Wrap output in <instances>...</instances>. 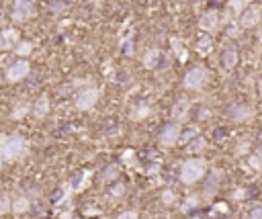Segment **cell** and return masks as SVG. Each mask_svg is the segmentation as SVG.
<instances>
[{
  "instance_id": "44dd1931",
  "label": "cell",
  "mask_w": 262,
  "mask_h": 219,
  "mask_svg": "<svg viewBox=\"0 0 262 219\" xmlns=\"http://www.w3.org/2000/svg\"><path fill=\"white\" fill-rule=\"evenodd\" d=\"M248 3H250V0H229V9H232L236 15H242L250 7Z\"/></svg>"
},
{
  "instance_id": "d6986e66",
  "label": "cell",
  "mask_w": 262,
  "mask_h": 219,
  "mask_svg": "<svg viewBox=\"0 0 262 219\" xmlns=\"http://www.w3.org/2000/svg\"><path fill=\"white\" fill-rule=\"evenodd\" d=\"M194 137H199V127H196V125H188V127L180 133V141H184V143L192 141Z\"/></svg>"
},
{
  "instance_id": "6da1fadb",
  "label": "cell",
  "mask_w": 262,
  "mask_h": 219,
  "mask_svg": "<svg viewBox=\"0 0 262 219\" xmlns=\"http://www.w3.org/2000/svg\"><path fill=\"white\" fill-rule=\"evenodd\" d=\"M27 150V143L21 135H5V133H0V156H3V160H17L21 158V156L25 154Z\"/></svg>"
},
{
  "instance_id": "e575fe53",
  "label": "cell",
  "mask_w": 262,
  "mask_h": 219,
  "mask_svg": "<svg viewBox=\"0 0 262 219\" xmlns=\"http://www.w3.org/2000/svg\"><path fill=\"white\" fill-rule=\"evenodd\" d=\"M172 43H174V45H176V55H178V59H180V61H184V57H186V55H184V53H182V47H180V43H178V41H176V39H174V41H172Z\"/></svg>"
},
{
  "instance_id": "836d02e7",
  "label": "cell",
  "mask_w": 262,
  "mask_h": 219,
  "mask_svg": "<svg viewBox=\"0 0 262 219\" xmlns=\"http://www.w3.org/2000/svg\"><path fill=\"white\" fill-rule=\"evenodd\" d=\"M227 211H229V207L225 203H215L213 205V213H227Z\"/></svg>"
},
{
  "instance_id": "4316f807",
  "label": "cell",
  "mask_w": 262,
  "mask_h": 219,
  "mask_svg": "<svg viewBox=\"0 0 262 219\" xmlns=\"http://www.w3.org/2000/svg\"><path fill=\"white\" fill-rule=\"evenodd\" d=\"M160 199H162V203H166V205H172V203L176 201V193H174V191H170V189H166V191H162Z\"/></svg>"
},
{
  "instance_id": "277c9868",
  "label": "cell",
  "mask_w": 262,
  "mask_h": 219,
  "mask_svg": "<svg viewBox=\"0 0 262 219\" xmlns=\"http://www.w3.org/2000/svg\"><path fill=\"white\" fill-rule=\"evenodd\" d=\"M96 101H98V90L94 86H86V88H82L78 95H76L74 105L80 111H88V109H92L96 105Z\"/></svg>"
},
{
  "instance_id": "ac0fdd59",
  "label": "cell",
  "mask_w": 262,
  "mask_h": 219,
  "mask_svg": "<svg viewBox=\"0 0 262 219\" xmlns=\"http://www.w3.org/2000/svg\"><path fill=\"white\" fill-rule=\"evenodd\" d=\"M29 207H31V203H29V199H27V197H17V199L13 201V207H11V209H13L15 213H19V215H21V213L29 211Z\"/></svg>"
},
{
  "instance_id": "ba28073f",
  "label": "cell",
  "mask_w": 262,
  "mask_h": 219,
  "mask_svg": "<svg viewBox=\"0 0 262 219\" xmlns=\"http://www.w3.org/2000/svg\"><path fill=\"white\" fill-rule=\"evenodd\" d=\"M260 15H262V9H260V7H248V9L240 15L238 23H240L242 29H252L254 25H258Z\"/></svg>"
},
{
  "instance_id": "9a60e30c",
  "label": "cell",
  "mask_w": 262,
  "mask_h": 219,
  "mask_svg": "<svg viewBox=\"0 0 262 219\" xmlns=\"http://www.w3.org/2000/svg\"><path fill=\"white\" fill-rule=\"evenodd\" d=\"M160 49L158 47H150L146 53H144V68H148V70H154L158 64H160Z\"/></svg>"
},
{
  "instance_id": "83f0119b",
  "label": "cell",
  "mask_w": 262,
  "mask_h": 219,
  "mask_svg": "<svg viewBox=\"0 0 262 219\" xmlns=\"http://www.w3.org/2000/svg\"><path fill=\"white\" fill-rule=\"evenodd\" d=\"M150 113V109L146 107V105H142V107H138L134 113H131V119H136V121H142V119H146V115Z\"/></svg>"
},
{
  "instance_id": "484cf974",
  "label": "cell",
  "mask_w": 262,
  "mask_h": 219,
  "mask_svg": "<svg viewBox=\"0 0 262 219\" xmlns=\"http://www.w3.org/2000/svg\"><path fill=\"white\" fill-rule=\"evenodd\" d=\"M27 113H29V105H27V103H21V105H17V107L13 109V119H23Z\"/></svg>"
},
{
  "instance_id": "f546056e",
  "label": "cell",
  "mask_w": 262,
  "mask_h": 219,
  "mask_svg": "<svg viewBox=\"0 0 262 219\" xmlns=\"http://www.w3.org/2000/svg\"><path fill=\"white\" fill-rule=\"evenodd\" d=\"M248 164H250V168H254V170H260V164H262V156H260V154H252L250 158H248Z\"/></svg>"
},
{
  "instance_id": "f35d334b",
  "label": "cell",
  "mask_w": 262,
  "mask_h": 219,
  "mask_svg": "<svg viewBox=\"0 0 262 219\" xmlns=\"http://www.w3.org/2000/svg\"><path fill=\"white\" fill-rule=\"evenodd\" d=\"M190 219H203V217H190Z\"/></svg>"
},
{
  "instance_id": "1f68e13d",
  "label": "cell",
  "mask_w": 262,
  "mask_h": 219,
  "mask_svg": "<svg viewBox=\"0 0 262 219\" xmlns=\"http://www.w3.org/2000/svg\"><path fill=\"white\" fill-rule=\"evenodd\" d=\"M248 219H262V205H254V207L250 209Z\"/></svg>"
},
{
  "instance_id": "7a4b0ae2",
  "label": "cell",
  "mask_w": 262,
  "mask_h": 219,
  "mask_svg": "<svg viewBox=\"0 0 262 219\" xmlns=\"http://www.w3.org/2000/svg\"><path fill=\"white\" fill-rule=\"evenodd\" d=\"M205 172H207V162L203 158H190L180 168V180L184 184H194L203 178Z\"/></svg>"
},
{
  "instance_id": "8d00e7d4",
  "label": "cell",
  "mask_w": 262,
  "mask_h": 219,
  "mask_svg": "<svg viewBox=\"0 0 262 219\" xmlns=\"http://www.w3.org/2000/svg\"><path fill=\"white\" fill-rule=\"evenodd\" d=\"M209 115H211V111H209V109H201V111H199V119H207Z\"/></svg>"
},
{
  "instance_id": "30bf717a",
  "label": "cell",
  "mask_w": 262,
  "mask_h": 219,
  "mask_svg": "<svg viewBox=\"0 0 262 219\" xmlns=\"http://www.w3.org/2000/svg\"><path fill=\"white\" fill-rule=\"evenodd\" d=\"M199 27H201V31H205V33H211V31H215V29L219 27V13H217L215 9H213V11H207V13L201 17Z\"/></svg>"
},
{
  "instance_id": "cb8c5ba5",
  "label": "cell",
  "mask_w": 262,
  "mask_h": 219,
  "mask_svg": "<svg viewBox=\"0 0 262 219\" xmlns=\"http://www.w3.org/2000/svg\"><path fill=\"white\" fill-rule=\"evenodd\" d=\"M31 51H33V43L31 41H23V43L17 45V55H21V57H27Z\"/></svg>"
},
{
  "instance_id": "5bb4252c",
  "label": "cell",
  "mask_w": 262,
  "mask_h": 219,
  "mask_svg": "<svg viewBox=\"0 0 262 219\" xmlns=\"http://www.w3.org/2000/svg\"><path fill=\"white\" fill-rule=\"evenodd\" d=\"M238 49L236 47H227V49H223V53H221V66L225 68V70H232V68H236L238 66Z\"/></svg>"
},
{
  "instance_id": "8fae6325",
  "label": "cell",
  "mask_w": 262,
  "mask_h": 219,
  "mask_svg": "<svg viewBox=\"0 0 262 219\" xmlns=\"http://www.w3.org/2000/svg\"><path fill=\"white\" fill-rule=\"evenodd\" d=\"M88 180H90V174L86 170H82V172H78V174L72 176V180H70L68 186H70L72 193H82L86 186H88Z\"/></svg>"
},
{
  "instance_id": "74e56055",
  "label": "cell",
  "mask_w": 262,
  "mask_h": 219,
  "mask_svg": "<svg viewBox=\"0 0 262 219\" xmlns=\"http://www.w3.org/2000/svg\"><path fill=\"white\" fill-rule=\"evenodd\" d=\"M3 162H5V160H3V156H0V170H3Z\"/></svg>"
},
{
  "instance_id": "4dcf8cb0",
  "label": "cell",
  "mask_w": 262,
  "mask_h": 219,
  "mask_svg": "<svg viewBox=\"0 0 262 219\" xmlns=\"http://www.w3.org/2000/svg\"><path fill=\"white\" fill-rule=\"evenodd\" d=\"M227 37H240L242 35V27H238V23H234V25H229L227 27Z\"/></svg>"
},
{
  "instance_id": "52a82bcc",
  "label": "cell",
  "mask_w": 262,
  "mask_h": 219,
  "mask_svg": "<svg viewBox=\"0 0 262 219\" xmlns=\"http://www.w3.org/2000/svg\"><path fill=\"white\" fill-rule=\"evenodd\" d=\"M29 70H31V66H29V61L27 59H17L15 64H11L9 68H7V80L9 82H19V80H23L27 74H29Z\"/></svg>"
},
{
  "instance_id": "8992f818",
  "label": "cell",
  "mask_w": 262,
  "mask_h": 219,
  "mask_svg": "<svg viewBox=\"0 0 262 219\" xmlns=\"http://www.w3.org/2000/svg\"><path fill=\"white\" fill-rule=\"evenodd\" d=\"M180 125L178 123H168V125H164L162 131H160V143L162 145H166V148H172L176 141H180Z\"/></svg>"
},
{
  "instance_id": "3957f363",
  "label": "cell",
  "mask_w": 262,
  "mask_h": 219,
  "mask_svg": "<svg viewBox=\"0 0 262 219\" xmlns=\"http://www.w3.org/2000/svg\"><path fill=\"white\" fill-rule=\"evenodd\" d=\"M205 80H207V70H205V66L196 64V66H192V68L184 74L182 84H184V88H188V90H196Z\"/></svg>"
},
{
  "instance_id": "d4e9b609",
  "label": "cell",
  "mask_w": 262,
  "mask_h": 219,
  "mask_svg": "<svg viewBox=\"0 0 262 219\" xmlns=\"http://www.w3.org/2000/svg\"><path fill=\"white\" fill-rule=\"evenodd\" d=\"M123 164H127V166H138V160H136V152L134 150H125V154H123Z\"/></svg>"
},
{
  "instance_id": "7402d4cb",
  "label": "cell",
  "mask_w": 262,
  "mask_h": 219,
  "mask_svg": "<svg viewBox=\"0 0 262 219\" xmlns=\"http://www.w3.org/2000/svg\"><path fill=\"white\" fill-rule=\"evenodd\" d=\"M125 191H127V189H125V184H123V182H115V184L111 186V189H109V195H111L113 199H121V197L125 195Z\"/></svg>"
},
{
  "instance_id": "5b68a950",
  "label": "cell",
  "mask_w": 262,
  "mask_h": 219,
  "mask_svg": "<svg viewBox=\"0 0 262 219\" xmlns=\"http://www.w3.org/2000/svg\"><path fill=\"white\" fill-rule=\"evenodd\" d=\"M11 17H13V21H15V23L29 21V19L35 17V5L29 3V0H17L15 7H13Z\"/></svg>"
},
{
  "instance_id": "2e32d148",
  "label": "cell",
  "mask_w": 262,
  "mask_h": 219,
  "mask_svg": "<svg viewBox=\"0 0 262 219\" xmlns=\"http://www.w3.org/2000/svg\"><path fill=\"white\" fill-rule=\"evenodd\" d=\"M229 117H232L234 121H246V119H250L252 117V111L248 109V107H232V111H229Z\"/></svg>"
},
{
  "instance_id": "ffe728a7",
  "label": "cell",
  "mask_w": 262,
  "mask_h": 219,
  "mask_svg": "<svg viewBox=\"0 0 262 219\" xmlns=\"http://www.w3.org/2000/svg\"><path fill=\"white\" fill-rule=\"evenodd\" d=\"M211 45H213L211 37H209V35H203L199 41H196V51H199L201 55H205V53H209V51H211Z\"/></svg>"
},
{
  "instance_id": "7c38bea8",
  "label": "cell",
  "mask_w": 262,
  "mask_h": 219,
  "mask_svg": "<svg viewBox=\"0 0 262 219\" xmlns=\"http://www.w3.org/2000/svg\"><path fill=\"white\" fill-rule=\"evenodd\" d=\"M188 111H190V101H176L174 105H172V119H174V123H180V121H184L186 117H188Z\"/></svg>"
},
{
  "instance_id": "4fadbf2b",
  "label": "cell",
  "mask_w": 262,
  "mask_h": 219,
  "mask_svg": "<svg viewBox=\"0 0 262 219\" xmlns=\"http://www.w3.org/2000/svg\"><path fill=\"white\" fill-rule=\"evenodd\" d=\"M31 113H33V117H35V119L47 117V113H49V97H47V95H41V97L35 101V105H33Z\"/></svg>"
},
{
  "instance_id": "d590c367",
  "label": "cell",
  "mask_w": 262,
  "mask_h": 219,
  "mask_svg": "<svg viewBox=\"0 0 262 219\" xmlns=\"http://www.w3.org/2000/svg\"><path fill=\"white\" fill-rule=\"evenodd\" d=\"M248 148H250V143H248V141H244V143H240V145H238V150H236V152H238V154H246V152H248Z\"/></svg>"
},
{
  "instance_id": "e0dca14e",
  "label": "cell",
  "mask_w": 262,
  "mask_h": 219,
  "mask_svg": "<svg viewBox=\"0 0 262 219\" xmlns=\"http://www.w3.org/2000/svg\"><path fill=\"white\" fill-rule=\"evenodd\" d=\"M205 148H207V141H205L203 137H194L192 141L186 143V152H188V154H201Z\"/></svg>"
},
{
  "instance_id": "9c48e42d",
  "label": "cell",
  "mask_w": 262,
  "mask_h": 219,
  "mask_svg": "<svg viewBox=\"0 0 262 219\" xmlns=\"http://www.w3.org/2000/svg\"><path fill=\"white\" fill-rule=\"evenodd\" d=\"M19 29H5L3 33H0V49L7 51L15 45H19Z\"/></svg>"
},
{
  "instance_id": "603a6c76",
  "label": "cell",
  "mask_w": 262,
  "mask_h": 219,
  "mask_svg": "<svg viewBox=\"0 0 262 219\" xmlns=\"http://www.w3.org/2000/svg\"><path fill=\"white\" fill-rule=\"evenodd\" d=\"M57 213H59L63 219L70 217V213H72V203H70V199H66V201H61V203L57 205Z\"/></svg>"
},
{
  "instance_id": "ab89813d",
  "label": "cell",
  "mask_w": 262,
  "mask_h": 219,
  "mask_svg": "<svg viewBox=\"0 0 262 219\" xmlns=\"http://www.w3.org/2000/svg\"><path fill=\"white\" fill-rule=\"evenodd\" d=\"M258 39H260V43H262V33H260V37H258Z\"/></svg>"
},
{
  "instance_id": "d6a6232c",
  "label": "cell",
  "mask_w": 262,
  "mask_h": 219,
  "mask_svg": "<svg viewBox=\"0 0 262 219\" xmlns=\"http://www.w3.org/2000/svg\"><path fill=\"white\" fill-rule=\"evenodd\" d=\"M117 219H138V213L136 211H123V213H119V217Z\"/></svg>"
},
{
  "instance_id": "f1b7e54d",
  "label": "cell",
  "mask_w": 262,
  "mask_h": 219,
  "mask_svg": "<svg viewBox=\"0 0 262 219\" xmlns=\"http://www.w3.org/2000/svg\"><path fill=\"white\" fill-rule=\"evenodd\" d=\"M11 207H13V203L9 201V197L7 195H0V215H7Z\"/></svg>"
}]
</instances>
